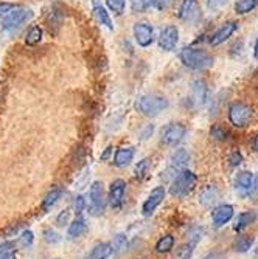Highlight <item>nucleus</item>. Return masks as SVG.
Instances as JSON below:
<instances>
[{"mask_svg": "<svg viewBox=\"0 0 258 259\" xmlns=\"http://www.w3.org/2000/svg\"><path fill=\"white\" fill-rule=\"evenodd\" d=\"M196 182H198V177L193 171L183 169L177 176H174V180H173L171 188H170V193L174 197L183 199V197L192 194V191L196 186Z\"/></svg>", "mask_w": 258, "mask_h": 259, "instance_id": "nucleus-2", "label": "nucleus"}, {"mask_svg": "<svg viewBox=\"0 0 258 259\" xmlns=\"http://www.w3.org/2000/svg\"><path fill=\"white\" fill-rule=\"evenodd\" d=\"M106 4L109 10L117 16H122L125 13V0H106Z\"/></svg>", "mask_w": 258, "mask_h": 259, "instance_id": "nucleus-32", "label": "nucleus"}, {"mask_svg": "<svg viewBox=\"0 0 258 259\" xmlns=\"http://www.w3.org/2000/svg\"><path fill=\"white\" fill-rule=\"evenodd\" d=\"M68 221H70V209L67 208V209L61 211V213L58 214V218H56V225H58V227H64V225L68 224Z\"/></svg>", "mask_w": 258, "mask_h": 259, "instance_id": "nucleus-38", "label": "nucleus"}, {"mask_svg": "<svg viewBox=\"0 0 258 259\" xmlns=\"http://www.w3.org/2000/svg\"><path fill=\"white\" fill-rule=\"evenodd\" d=\"M163 199H165V188H163V186L154 188V190L151 191V194L148 196V199L145 200L143 206H142L143 216H146V218L153 216L154 211L157 209V206L163 202Z\"/></svg>", "mask_w": 258, "mask_h": 259, "instance_id": "nucleus-10", "label": "nucleus"}, {"mask_svg": "<svg viewBox=\"0 0 258 259\" xmlns=\"http://www.w3.org/2000/svg\"><path fill=\"white\" fill-rule=\"evenodd\" d=\"M86 230H87V225H86L84 219L78 218V219H75L72 224L68 225L67 234H68V238H70V239H75V238L83 236V234L86 233Z\"/></svg>", "mask_w": 258, "mask_h": 259, "instance_id": "nucleus-21", "label": "nucleus"}, {"mask_svg": "<svg viewBox=\"0 0 258 259\" xmlns=\"http://www.w3.org/2000/svg\"><path fill=\"white\" fill-rule=\"evenodd\" d=\"M202 259H221V256H219L218 253H210V254H207V256L202 257Z\"/></svg>", "mask_w": 258, "mask_h": 259, "instance_id": "nucleus-45", "label": "nucleus"}, {"mask_svg": "<svg viewBox=\"0 0 258 259\" xmlns=\"http://www.w3.org/2000/svg\"><path fill=\"white\" fill-rule=\"evenodd\" d=\"M226 2L227 0H207V7L215 11V10H219Z\"/></svg>", "mask_w": 258, "mask_h": 259, "instance_id": "nucleus-42", "label": "nucleus"}, {"mask_svg": "<svg viewBox=\"0 0 258 259\" xmlns=\"http://www.w3.org/2000/svg\"><path fill=\"white\" fill-rule=\"evenodd\" d=\"M252 148H253V151H255V152L258 154V135H256V137L253 138V143H252Z\"/></svg>", "mask_w": 258, "mask_h": 259, "instance_id": "nucleus-46", "label": "nucleus"}, {"mask_svg": "<svg viewBox=\"0 0 258 259\" xmlns=\"http://www.w3.org/2000/svg\"><path fill=\"white\" fill-rule=\"evenodd\" d=\"M255 52H253V55H255V58L258 59V37H256V42H255V49H253Z\"/></svg>", "mask_w": 258, "mask_h": 259, "instance_id": "nucleus-48", "label": "nucleus"}, {"mask_svg": "<svg viewBox=\"0 0 258 259\" xmlns=\"http://www.w3.org/2000/svg\"><path fill=\"white\" fill-rule=\"evenodd\" d=\"M255 238L253 236H240L235 242H233V250L237 253H246L253 247Z\"/></svg>", "mask_w": 258, "mask_h": 259, "instance_id": "nucleus-26", "label": "nucleus"}, {"mask_svg": "<svg viewBox=\"0 0 258 259\" xmlns=\"http://www.w3.org/2000/svg\"><path fill=\"white\" fill-rule=\"evenodd\" d=\"M150 164H151L150 158H143L142 161H138V164L135 166V177H137L138 180L145 179V176H146V172H148V169H150Z\"/></svg>", "mask_w": 258, "mask_h": 259, "instance_id": "nucleus-31", "label": "nucleus"}, {"mask_svg": "<svg viewBox=\"0 0 258 259\" xmlns=\"http://www.w3.org/2000/svg\"><path fill=\"white\" fill-rule=\"evenodd\" d=\"M31 17V11L30 10H27V8H22V7H14L10 13H8V16L2 20V28L4 30H11V28H16V27H19L20 23H23L27 19H30Z\"/></svg>", "mask_w": 258, "mask_h": 259, "instance_id": "nucleus-8", "label": "nucleus"}, {"mask_svg": "<svg viewBox=\"0 0 258 259\" xmlns=\"http://www.w3.org/2000/svg\"><path fill=\"white\" fill-rule=\"evenodd\" d=\"M207 100H208V87H207L205 81L196 79L193 82V103L198 107H202V106H205Z\"/></svg>", "mask_w": 258, "mask_h": 259, "instance_id": "nucleus-18", "label": "nucleus"}, {"mask_svg": "<svg viewBox=\"0 0 258 259\" xmlns=\"http://www.w3.org/2000/svg\"><path fill=\"white\" fill-rule=\"evenodd\" d=\"M112 254V245L109 242L97 244L90 251V259H107Z\"/></svg>", "mask_w": 258, "mask_h": 259, "instance_id": "nucleus-23", "label": "nucleus"}, {"mask_svg": "<svg viewBox=\"0 0 258 259\" xmlns=\"http://www.w3.org/2000/svg\"><path fill=\"white\" fill-rule=\"evenodd\" d=\"M84 208H86V199L83 196H77L75 200H73V209H75V213L77 214L83 213Z\"/></svg>", "mask_w": 258, "mask_h": 259, "instance_id": "nucleus-40", "label": "nucleus"}, {"mask_svg": "<svg viewBox=\"0 0 258 259\" xmlns=\"http://www.w3.org/2000/svg\"><path fill=\"white\" fill-rule=\"evenodd\" d=\"M238 25L240 23L235 20H229V22L223 23V25L212 34V37H210V45L218 47V45L224 44L233 33L238 30Z\"/></svg>", "mask_w": 258, "mask_h": 259, "instance_id": "nucleus-11", "label": "nucleus"}, {"mask_svg": "<svg viewBox=\"0 0 258 259\" xmlns=\"http://www.w3.org/2000/svg\"><path fill=\"white\" fill-rule=\"evenodd\" d=\"M131 8L134 13H143L148 8V0H131Z\"/></svg>", "mask_w": 258, "mask_h": 259, "instance_id": "nucleus-37", "label": "nucleus"}, {"mask_svg": "<svg viewBox=\"0 0 258 259\" xmlns=\"http://www.w3.org/2000/svg\"><path fill=\"white\" fill-rule=\"evenodd\" d=\"M125 193H126V182L119 179L114 180L109 190V203L114 209H120L125 200Z\"/></svg>", "mask_w": 258, "mask_h": 259, "instance_id": "nucleus-12", "label": "nucleus"}, {"mask_svg": "<svg viewBox=\"0 0 258 259\" xmlns=\"http://www.w3.org/2000/svg\"><path fill=\"white\" fill-rule=\"evenodd\" d=\"M255 8H258V0H237V4H235V11L237 14H241V16L253 11Z\"/></svg>", "mask_w": 258, "mask_h": 259, "instance_id": "nucleus-27", "label": "nucleus"}, {"mask_svg": "<svg viewBox=\"0 0 258 259\" xmlns=\"http://www.w3.org/2000/svg\"><path fill=\"white\" fill-rule=\"evenodd\" d=\"M61 196H62V190H61V188H52V190L49 191V194H47L45 199L42 200V208L45 211H49L52 206L56 205V202L61 199Z\"/></svg>", "mask_w": 258, "mask_h": 259, "instance_id": "nucleus-24", "label": "nucleus"}, {"mask_svg": "<svg viewBox=\"0 0 258 259\" xmlns=\"http://www.w3.org/2000/svg\"><path fill=\"white\" fill-rule=\"evenodd\" d=\"M170 103L165 97L162 95H145L137 101V107L138 110L142 112L145 116H150V118H154L160 112H163L165 109H168Z\"/></svg>", "mask_w": 258, "mask_h": 259, "instance_id": "nucleus-4", "label": "nucleus"}, {"mask_svg": "<svg viewBox=\"0 0 258 259\" xmlns=\"http://www.w3.org/2000/svg\"><path fill=\"white\" fill-rule=\"evenodd\" d=\"M171 4L173 0H154V5L157 7V10H167Z\"/></svg>", "mask_w": 258, "mask_h": 259, "instance_id": "nucleus-43", "label": "nucleus"}, {"mask_svg": "<svg viewBox=\"0 0 258 259\" xmlns=\"http://www.w3.org/2000/svg\"><path fill=\"white\" fill-rule=\"evenodd\" d=\"M235 214V209H233L232 205H219L216 208H213L212 211V221H213V227L215 228H221L226 224H229Z\"/></svg>", "mask_w": 258, "mask_h": 259, "instance_id": "nucleus-15", "label": "nucleus"}, {"mask_svg": "<svg viewBox=\"0 0 258 259\" xmlns=\"http://www.w3.org/2000/svg\"><path fill=\"white\" fill-rule=\"evenodd\" d=\"M256 216L253 211H244V213L238 214L235 224H233V230H235L237 233H241L243 230H246L249 225H252L255 222Z\"/></svg>", "mask_w": 258, "mask_h": 259, "instance_id": "nucleus-20", "label": "nucleus"}, {"mask_svg": "<svg viewBox=\"0 0 258 259\" xmlns=\"http://www.w3.org/2000/svg\"><path fill=\"white\" fill-rule=\"evenodd\" d=\"M193 247H195L193 242L180 245V247L177 248V257H179V259H190L192 254H193Z\"/></svg>", "mask_w": 258, "mask_h": 259, "instance_id": "nucleus-33", "label": "nucleus"}, {"mask_svg": "<svg viewBox=\"0 0 258 259\" xmlns=\"http://www.w3.org/2000/svg\"><path fill=\"white\" fill-rule=\"evenodd\" d=\"M112 245V253H115L117 256L123 254L128 248H129V241L126 238V234L123 233H119L117 236L114 238V242L110 244Z\"/></svg>", "mask_w": 258, "mask_h": 259, "instance_id": "nucleus-22", "label": "nucleus"}, {"mask_svg": "<svg viewBox=\"0 0 258 259\" xmlns=\"http://www.w3.org/2000/svg\"><path fill=\"white\" fill-rule=\"evenodd\" d=\"M253 182H255V174L250 172V171H241L237 174L235 177V188L237 191H240L241 194H246L249 196L252 186H253Z\"/></svg>", "mask_w": 258, "mask_h": 259, "instance_id": "nucleus-17", "label": "nucleus"}, {"mask_svg": "<svg viewBox=\"0 0 258 259\" xmlns=\"http://www.w3.org/2000/svg\"><path fill=\"white\" fill-rule=\"evenodd\" d=\"M255 254H256V257H258V248H256V251H255Z\"/></svg>", "mask_w": 258, "mask_h": 259, "instance_id": "nucleus-49", "label": "nucleus"}, {"mask_svg": "<svg viewBox=\"0 0 258 259\" xmlns=\"http://www.w3.org/2000/svg\"><path fill=\"white\" fill-rule=\"evenodd\" d=\"M134 37H135V42L146 49L150 47L154 40V31H153V27L146 22H140V23H135L134 25Z\"/></svg>", "mask_w": 258, "mask_h": 259, "instance_id": "nucleus-13", "label": "nucleus"}, {"mask_svg": "<svg viewBox=\"0 0 258 259\" xmlns=\"http://www.w3.org/2000/svg\"><path fill=\"white\" fill-rule=\"evenodd\" d=\"M227 135H229V132L223 126L213 124L212 127H210V137H212L215 141H226Z\"/></svg>", "mask_w": 258, "mask_h": 259, "instance_id": "nucleus-30", "label": "nucleus"}, {"mask_svg": "<svg viewBox=\"0 0 258 259\" xmlns=\"http://www.w3.org/2000/svg\"><path fill=\"white\" fill-rule=\"evenodd\" d=\"M16 5H11V4H0V23L2 20L8 16V13L14 8Z\"/></svg>", "mask_w": 258, "mask_h": 259, "instance_id": "nucleus-41", "label": "nucleus"}, {"mask_svg": "<svg viewBox=\"0 0 258 259\" xmlns=\"http://www.w3.org/2000/svg\"><path fill=\"white\" fill-rule=\"evenodd\" d=\"M34 241V234L31 230H25L22 234H20V238H19V242L23 245V247H30Z\"/></svg>", "mask_w": 258, "mask_h": 259, "instance_id": "nucleus-35", "label": "nucleus"}, {"mask_svg": "<svg viewBox=\"0 0 258 259\" xmlns=\"http://www.w3.org/2000/svg\"><path fill=\"white\" fill-rule=\"evenodd\" d=\"M132 158H134V148H122L115 152L114 164L117 168H125L128 164H131Z\"/></svg>", "mask_w": 258, "mask_h": 259, "instance_id": "nucleus-19", "label": "nucleus"}, {"mask_svg": "<svg viewBox=\"0 0 258 259\" xmlns=\"http://www.w3.org/2000/svg\"><path fill=\"white\" fill-rule=\"evenodd\" d=\"M106 208V196L101 182H93L90 186V213L101 214Z\"/></svg>", "mask_w": 258, "mask_h": 259, "instance_id": "nucleus-7", "label": "nucleus"}, {"mask_svg": "<svg viewBox=\"0 0 258 259\" xmlns=\"http://www.w3.org/2000/svg\"><path fill=\"white\" fill-rule=\"evenodd\" d=\"M61 19H62V14L59 13V11H56V8H53L52 11H50V16H49V23H50V30H52V27H55V28H59V25H61Z\"/></svg>", "mask_w": 258, "mask_h": 259, "instance_id": "nucleus-34", "label": "nucleus"}, {"mask_svg": "<svg viewBox=\"0 0 258 259\" xmlns=\"http://www.w3.org/2000/svg\"><path fill=\"white\" fill-rule=\"evenodd\" d=\"M227 115H229V121L232 126L243 129V127L250 124L252 116H253V110L249 104H246L243 101H233L229 106Z\"/></svg>", "mask_w": 258, "mask_h": 259, "instance_id": "nucleus-3", "label": "nucleus"}, {"mask_svg": "<svg viewBox=\"0 0 258 259\" xmlns=\"http://www.w3.org/2000/svg\"><path fill=\"white\" fill-rule=\"evenodd\" d=\"M174 244H176V239L171 234H165V236H162L157 244H156V251L157 253H168L174 248Z\"/></svg>", "mask_w": 258, "mask_h": 259, "instance_id": "nucleus-25", "label": "nucleus"}, {"mask_svg": "<svg viewBox=\"0 0 258 259\" xmlns=\"http://www.w3.org/2000/svg\"><path fill=\"white\" fill-rule=\"evenodd\" d=\"M179 17L190 25H196L202 19V10L198 4V0H182L179 10Z\"/></svg>", "mask_w": 258, "mask_h": 259, "instance_id": "nucleus-5", "label": "nucleus"}, {"mask_svg": "<svg viewBox=\"0 0 258 259\" xmlns=\"http://www.w3.org/2000/svg\"><path fill=\"white\" fill-rule=\"evenodd\" d=\"M189 163H190V154H189V151H187V149H176V152L170 158V166H168L167 174L177 176L180 171L187 169Z\"/></svg>", "mask_w": 258, "mask_h": 259, "instance_id": "nucleus-9", "label": "nucleus"}, {"mask_svg": "<svg viewBox=\"0 0 258 259\" xmlns=\"http://www.w3.org/2000/svg\"><path fill=\"white\" fill-rule=\"evenodd\" d=\"M221 199V191L219 188L215 185H207L202 188V191L199 194V203L202 206H213L218 200Z\"/></svg>", "mask_w": 258, "mask_h": 259, "instance_id": "nucleus-16", "label": "nucleus"}, {"mask_svg": "<svg viewBox=\"0 0 258 259\" xmlns=\"http://www.w3.org/2000/svg\"><path fill=\"white\" fill-rule=\"evenodd\" d=\"M44 238L47 242H50V244H55V242H59L61 241V236L58 233H55L53 230H45L44 231Z\"/></svg>", "mask_w": 258, "mask_h": 259, "instance_id": "nucleus-39", "label": "nucleus"}, {"mask_svg": "<svg viewBox=\"0 0 258 259\" xmlns=\"http://www.w3.org/2000/svg\"><path fill=\"white\" fill-rule=\"evenodd\" d=\"M93 13H95V16H97V19L101 22V25H106L109 30H114V25H112V20H110V17H109V14H107V11L103 8V7H100V5H97L95 8H93Z\"/></svg>", "mask_w": 258, "mask_h": 259, "instance_id": "nucleus-28", "label": "nucleus"}, {"mask_svg": "<svg viewBox=\"0 0 258 259\" xmlns=\"http://www.w3.org/2000/svg\"><path fill=\"white\" fill-rule=\"evenodd\" d=\"M241 163H243V154L240 151H233L229 157V164L232 168H238Z\"/></svg>", "mask_w": 258, "mask_h": 259, "instance_id": "nucleus-36", "label": "nucleus"}, {"mask_svg": "<svg viewBox=\"0 0 258 259\" xmlns=\"http://www.w3.org/2000/svg\"><path fill=\"white\" fill-rule=\"evenodd\" d=\"M0 259H14V253H8V254H4Z\"/></svg>", "mask_w": 258, "mask_h": 259, "instance_id": "nucleus-47", "label": "nucleus"}, {"mask_svg": "<svg viewBox=\"0 0 258 259\" xmlns=\"http://www.w3.org/2000/svg\"><path fill=\"white\" fill-rule=\"evenodd\" d=\"M41 39H42V28H41V27H33V28L28 31L25 42H27V45L33 47V45L39 44V42H41Z\"/></svg>", "mask_w": 258, "mask_h": 259, "instance_id": "nucleus-29", "label": "nucleus"}, {"mask_svg": "<svg viewBox=\"0 0 258 259\" xmlns=\"http://www.w3.org/2000/svg\"><path fill=\"white\" fill-rule=\"evenodd\" d=\"M187 127L182 123H170L162 129V143L167 146H176L183 140Z\"/></svg>", "mask_w": 258, "mask_h": 259, "instance_id": "nucleus-6", "label": "nucleus"}, {"mask_svg": "<svg viewBox=\"0 0 258 259\" xmlns=\"http://www.w3.org/2000/svg\"><path fill=\"white\" fill-rule=\"evenodd\" d=\"M112 151H114L112 146H107V148L104 149V152L101 154V160H103V161H107V160L110 158V155H112Z\"/></svg>", "mask_w": 258, "mask_h": 259, "instance_id": "nucleus-44", "label": "nucleus"}, {"mask_svg": "<svg viewBox=\"0 0 258 259\" xmlns=\"http://www.w3.org/2000/svg\"><path fill=\"white\" fill-rule=\"evenodd\" d=\"M179 42V30L174 25H168L162 30L160 37H159V45L162 50L165 52H173Z\"/></svg>", "mask_w": 258, "mask_h": 259, "instance_id": "nucleus-14", "label": "nucleus"}, {"mask_svg": "<svg viewBox=\"0 0 258 259\" xmlns=\"http://www.w3.org/2000/svg\"><path fill=\"white\" fill-rule=\"evenodd\" d=\"M179 58L185 67L196 70V72H202V70L213 67L215 64L213 55H210L208 52L202 49H193V47H185V49H182L179 53Z\"/></svg>", "mask_w": 258, "mask_h": 259, "instance_id": "nucleus-1", "label": "nucleus"}]
</instances>
